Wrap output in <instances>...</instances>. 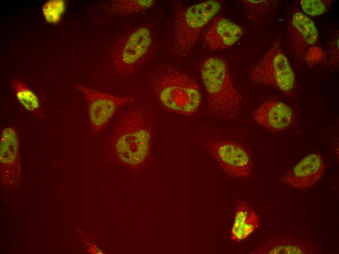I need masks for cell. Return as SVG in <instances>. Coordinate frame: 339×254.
<instances>
[{"mask_svg":"<svg viewBox=\"0 0 339 254\" xmlns=\"http://www.w3.org/2000/svg\"><path fill=\"white\" fill-rule=\"evenodd\" d=\"M151 29L141 25L122 35L111 53V62L116 73L128 76L135 72L151 55L154 44Z\"/></svg>","mask_w":339,"mask_h":254,"instance_id":"obj_5","label":"cell"},{"mask_svg":"<svg viewBox=\"0 0 339 254\" xmlns=\"http://www.w3.org/2000/svg\"><path fill=\"white\" fill-rule=\"evenodd\" d=\"M149 108L135 105L123 112L115 123L111 141L114 152L123 163L137 166L147 158L153 133Z\"/></svg>","mask_w":339,"mask_h":254,"instance_id":"obj_2","label":"cell"},{"mask_svg":"<svg viewBox=\"0 0 339 254\" xmlns=\"http://www.w3.org/2000/svg\"><path fill=\"white\" fill-rule=\"evenodd\" d=\"M11 85L17 99L22 106L36 116H42L40 103L37 95L19 79H13Z\"/></svg>","mask_w":339,"mask_h":254,"instance_id":"obj_16","label":"cell"},{"mask_svg":"<svg viewBox=\"0 0 339 254\" xmlns=\"http://www.w3.org/2000/svg\"><path fill=\"white\" fill-rule=\"evenodd\" d=\"M329 42L326 52L323 55L325 63L335 67L339 64V34H335Z\"/></svg>","mask_w":339,"mask_h":254,"instance_id":"obj_21","label":"cell"},{"mask_svg":"<svg viewBox=\"0 0 339 254\" xmlns=\"http://www.w3.org/2000/svg\"><path fill=\"white\" fill-rule=\"evenodd\" d=\"M244 30L243 26L227 18L217 17L206 31L204 42L211 50L228 48L241 39Z\"/></svg>","mask_w":339,"mask_h":254,"instance_id":"obj_13","label":"cell"},{"mask_svg":"<svg viewBox=\"0 0 339 254\" xmlns=\"http://www.w3.org/2000/svg\"><path fill=\"white\" fill-rule=\"evenodd\" d=\"M243 1L249 19L256 23H262L271 17L280 3L275 0H245Z\"/></svg>","mask_w":339,"mask_h":254,"instance_id":"obj_17","label":"cell"},{"mask_svg":"<svg viewBox=\"0 0 339 254\" xmlns=\"http://www.w3.org/2000/svg\"><path fill=\"white\" fill-rule=\"evenodd\" d=\"M253 117L257 124L273 131L288 129L296 120L292 108L276 99H270L262 103L255 111Z\"/></svg>","mask_w":339,"mask_h":254,"instance_id":"obj_11","label":"cell"},{"mask_svg":"<svg viewBox=\"0 0 339 254\" xmlns=\"http://www.w3.org/2000/svg\"><path fill=\"white\" fill-rule=\"evenodd\" d=\"M205 147L224 171L234 179L249 177L253 163L250 154L241 145L227 140L207 141Z\"/></svg>","mask_w":339,"mask_h":254,"instance_id":"obj_8","label":"cell"},{"mask_svg":"<svg viewBox=\"0 0 339 254\" xmlns=\"http://www.w3.org/2000/svg\"><path fill=\"white\" fill-rule=\"evenodd\" d=\"M332 2L329 0H302L300 8L307 16H317L326 13Z\"/></svg>","mask_w":339,"mask_h":254,"instance_id":"obj_20","label":"cell"},{"mask_svg":"<svg viewBox=\"0 0 339 254\" xmlns=\"http://www.w3.org/2000/svg\"><path fill=\"white\" fill-rule=\"evenodd\" d=\"M65 8V1L51 0L44 3L42 11L46 21L48 23L54 24L60 21Z\"/></svg>","mask_w":339,"mask_h":254,"instance_id":"obj_19","label":"cell"},{"mask_svg":"<svg viewBox=\"0 0 339 254\" xmlns=\"http://www.w3.org/2000/svg\"><path fill=\"white\" fill-rule=\"evenodd\" d=\"M316 252V248L309 243L290 238L275 237L265 240L251 254H310Z\"/></svg>","mask_w":339,"mask_h":254,"instance_id":"obj_14","label":"cell"},{"mask_svg":"<svg viewBox=\"0 0 339 254\" xmlns=\"http://www.w3.org/2000/svg\"><path fill=\"white\" fill-rule=\"evenodd\" d=\"M319 33L313 21L294 5L289 13L287 41L292 57L299 63L304 62L307 51L317 42Z\"/></svg>","mask_w":339,"mask_h":254,"instance_id":"obj_9","label":"cell"},{"mask_svg":"<svg viewBox=\"0 0 339 254\" xmlns=\"http://www.w3.org/2000/svg\"><path fill=\"white\" fill-rule=\"evenodd\" d=\"M154 0H114L107 4V11L117 16H125L150 9L155 4Z\"/></svg>","mask_w":339,"mask_h":254,"instance_id":"obj_18","label":"cell"},{"mask_svg":"<svg viewBox=\"0 0 339 254\" xmlns=\"http://www.w3.org/2000/svg\"><path fill=\"white\" fill-rule=\"evenodd\" d=\"M249 76L255 83L273 86L289 96L295 95V75L279 38L252 67Z\"/></svg>","mask_w":339,"mask_h":254,"instance_id":"obj_6","label":"cell"},{"mask_svg":"<svg viewBox=\"0 0 339 254\" xmlns=\"http://www.w3.org/2000/svg\"><path fill=\"white\" fill-rule=\"evenodd\" d=\"M149 87L165 110L190 116L199 110L202 94L197 82L184 70L173 65H158L148 77Z\"/></svg>","mask_w":339,"mask_h":254,"instance_id":"obj_1","label":"cell"},{"mask_svg":"<svg viewBox=\"0 0 339 254\" xmlns=\"http://www.w3.org/2000/svg\"><path fill=\"white\" fill-rule=\"evenodd\" d=\"M220 8L219 1L210 0L178 11L174 18L173 36L169 50L170 54L178 60L188 56L204 28Z\"/></svg>","mask_w":339,"mask_h":254,"instance_id":"obj_4","label":"cell"},{"mask_svg":"<svg viewBox=\"0 0 339 254\" xmlns=\"http://www.w3.org/2000/svg\"><path fill=\"white\" fill-rule=\"evenodd\" d=\"M200 74L207 93V106L211 114L220 119L237 116L242 97L234 85L226 60L218 56L203 59Z\"/></svg>","mask_w":339,"mask_h":254,"instance_id":"obj_3","label":"cell"},{"mask_svg":"<svg viewBox=\"0 0 339 254\" xmlns=\"http://www.w3.org/2000/svg\"><path fill=\"white\" fill-rule=\"evenodd\" d=\"M326 169L324 160L318 152L308 154L284 173L281 181L292 188L306 190L322 177Z\"/></svg>","mask_w":339,"mask_h":254,"instance_id":"obj_10","label":"cell"},{"mask_svg":"<svg viewBox=\"0 0 339 254\" xmlns=\"http://www.w3.org/2000/svg\"><path fill=\"white\" fill-rule=\"evenodd\" d=\"M260 218L256 212L245 203L237 207L231 228L230 238L240 242L246 239L259 226Z\"/></svg>","mask_w":339,"mask_h":254,"instance_id":"obj_15","label":"cell"},{"mask_svg":"<svg viewBox=\"0 0 339 254\" xmlns=\"http://www.w3.org/2000/svg\"><path fill=\"white\" fill-rule=\"evenodd\" d=\"M87 102L88 115L92 132L100 133L121 107L133 103L132 97L117 96L75 85Z\"/></svg>","mask_w":339,"mask_h":254,"instance_id":"obj_7","label":"cell"},{"mask_svg":"<svg viewBox=\"0 0 339 254\" xmlns=\"http://www.w3.org/2000/svg\"><path fill=\"white\" fill-rule=\"evenodd\" d=\"M0 142L1 178L6 183H16L20 178L21 171L19 134L13 127H6L1 132Z\"/></svg>","mask_w":339,"mask_h":254,"instance_id":"obj_12","label":"cell"}]
</instances>
